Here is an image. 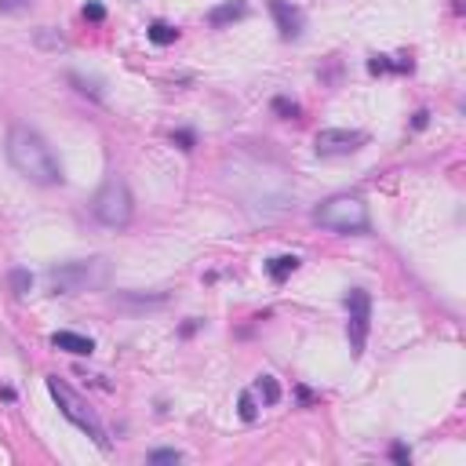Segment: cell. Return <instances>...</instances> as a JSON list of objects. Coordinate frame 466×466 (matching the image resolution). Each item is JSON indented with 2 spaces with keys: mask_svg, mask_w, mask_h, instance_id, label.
<instances>
[{
  "mask_svg": "<svg viewBox=\"0 0 466 466\" xmlns=\"http://www.w3.org/2000/svg\"><path fill=\"white\" fill-rule=\"evenodd\" d=\"M364 132H350V127H325V132H317L313 146L320 157H346L353 150L364 146Z\"/></svg>",
  "mask_w": 466,
  "mask_h": 466,
  "instance_id": "7",
  "label": "cell"
},
{
  "mask_svg": "<svg viewBox=\"0 0 466 466\" xmlns=\"http://www.w3.org/2000/svg\"><path fill=\"white\" fill-rule=\"evenodd\" d=\"M346 310H350V320H346V335H350V350L364 353V343H368V328H372V295L364 288H350L346 292Z\"/></svg>",
  "mask_w": 466,
  "mask_h": 466,
  "instance_id": "6",
  "label": "cell"
},
{
  "mask_svg": "<svg viewBox=\"0 0 466 466\" xmlns=\"http://www.w3.org/2000/svg\"><path fill=\"white\" fill-rule=\"evenodd\" d=\"M368 70H372V73H390V70H397V73H405V70H412V59H401V62H390V59H382V55H375L372 62H368Z\"/></svg>",
  "mask_w": 466,
  "mask_h": 466,
  "instance_id": "15",
  "label": "cell"
},
{
  "mask_svg": "<svg viewBox=\"0 0 466 466\" xmlns=\"http://www.w3.org/2000/svg\"><path fill=\"white\" fill-rule=\"evenodd\" d=\"M295 270H299V255H277V259L266 263V273H270L273 284H284Z\"/></svg>",
  "mask_w": 466,
  "mask_h": 466,
  "instance_id": "11",
  "label": "cell"
},
{
  "mask_svg": "<svg viewBox=\"0 0 466 466\" xmlns=\"http://www.w3.org/2000/svg\"><path fill=\"white\" fill-rule=\"evenodd\" d=\"M8 160L22 179L37 186H59L62 182V164L52 153V146L33 132L29 124H11L8 132Z\"/></svg>",
  "mask_w": 466,
  "mask_h": 466,
  "instance_id": "1",
  "label": "cell"
},
{
  "mask_svg": "<svg viewBox=\"0 0 466 466\" xmlns=\"http://www.w3.org/2000/svg\"><path fill=\"white\" fill-rule=\"evenodd\" d=\"M313 222L320 230H332V233H364L372 226L368 204L357 194H335L328 201H320L313 208Z\"/></svg>",
  "mask_w": 466,
  "mask_h": 466,
  "instance_id": "3",
  "label": "cell"
},
{
  "mask_svg": "<svg viewBox=\"0 0 466 466\" xmlns=\"http://www.w3.org/2000/svg\"><path fill=\"white\" fill-rule=\"evenodd\" d=\"M244 15H248V0H226V4H219V8L208 11V26L222 29V26H230L237 19H244Z\"/></svg>",
  "mask_w": 466,
  "mask_h": 466,
  "instance_id": "10",
  "label": "cell"
},
{
  "mask_svg": "<svg viewBox=\"0 0 466 466\" xmlns=\"http://www.w3.org/2000/svg\"><path fill=\"white\" fill-rule=\"evenodd\" d=\"M37 44L40 47H52V52H66V47H70V40L62 37V33H55V29H37Z\"/></svg>",
  "mask_w": 466,
  "mask_h": 466,
  "instance_id": "17",
  "label": "cell"
},
{
  "mask_svg": "<svg viewBox=\"0 0 466 466\" xmlns=\"http://www.w3.org/2000/svg\"><path fill=\"white\" fill-rule=\"evenodd\" d=\"M171 142H175L179 150H186V153H189V150H194V142H197V139H194V132H186V127H182V132H175V135H171Z\"/></svg>",
  "mask_w": 466,
  "mask_h": 466,
  "instance_id": "23",
  "label": "cell"
},
{
  "mask_svg": "<svg viewBox=\"0 0 466 466\" xmlns=\"http://www.w3.org/2000/svg\"><path fill=\"white\" fill-rule=\"evenodd\" d=\"M273 114H281L284 121H295L299 117V106L292 99H284V95H277V99H273Z\"/></svg>",
  "mask_w": 466,
  "mask_h": 466,
  "instance_id": "19",
  "label": "cell"
},
{
  "mask_svg": "<svg viewBox=\"0 0 466 466\" xmlns=\"http://www.w3.org/2000/svg\"><path fill=\"white\" fill-rule=\"evenodd\" d=\"M117 302H121V306H164L168 295H164V292H157V295H135V292H124V295H117Z\"/></svg>",
  "mask_w": 466,
  "mask_h": 466,
  "instance_id": "14",
  "label": "cell"
},
{
  "mask_svg": "<svg viewBox=\"0 0 466 466\" xmlns=\"http://www.w3.org/2000/svg\"><path fill=\"white\" fill-rule=\"evenodd\" d=\"M66 80H70V84H77V91H80V95H91L95 102H102V91H99V84H95V80L80 77V73H70Z\"/></svg>",
  "mask_w": 466,
  "mask_h": 466,
  "instance_id": "18",
  "label": "cell"
},
{
  "mask_svg": "<svg viewBox=\"0 0 466 466\" xmlns=\"http://www.w3.org/2000/svg\"><path fill=\"white\" fill-rule=\"evenodd\" d=\"M146 463H182V452H175V448H157V452L146 456Z\"/></svg>",
  "mask_w": 466,
  "mask_h": 466,
  "instance_id": "20",
  "label": "cell"
},
{
  "mask_svg": "<svg viewBox=\"0 0 466 466\" xmlns=\"http://www.w3.org/2000/svg\"><path fill=\"white\" fill-rule=\"evenodd\" d=\"M8 284H11L15 295H26L29 288H33V273H29V270H11L8 273Z\"/></svg>",
  "mask_w": 466,
  "mask_h": 466,
  "instance_id": "16",
  "label": "cell"
},
{
  "mask_svg": "<svg viewBox=\"0 0 466 466\" xmlns=\"http://www.w3.org/2000/svg\"><path fill=\"white\" fill-rule=\"evenodd\" d=\"M426 121H430V114H426V109H419V114H415V121H412V127L419 132V127H426Z\"/></svg>",
  "mask_w": 466,
  "mask_h": 466,
  "instance_id": "26",
  "label": "cell"
},
{
  "mask_svg": "<svg viewBox=\"0 0 466 466\" xmlns=\"http://www.w3.org/2000/svg\"><path fill=\"white\" fill-rule=\"evenodd\" d=\"M240 419L244 423H255V415H259V408H255V401H251V394H240Z\"/></svg>",
  "mask_w": 466,
  "mask_h": 466,
  "instance_id": "21",
  "label": "cell"
},
{
  "mask_svg": "<svg viewBox=\"0 0 466 466\" xmlns=\"http://www.w3.org/2000/svg\"><path fill=\"white\" fill-rule=\"evenodd\" d=\"M390 459H394V463H405V466H408V463H412V452H408L405 444H394V448H390Z\"/></svg>",
  "mask_w": 466,
  "mask_h": 466,
  "instance_id": "24",
  "label": "cell"
},
{
  "mask_svg": "<svg viewBox=\"0 0 466 466\" xmlns=\"http://www.w3.org/2000/svg\"><path fill=\"white\" fill-rule=\"evenodd\" d=\"M84 19L88 22H102L106 19V8L99 4V0H88V4H84Z\"/></svg>",
  "mask_w": 466,
  "mask_h": 466,
  "instance_id": "22",
  "label": "cell"
},
{
  "mask_svg": "<svg viewBox=\"0 0 466 466\" xmlns=\"http://www.w3.org/2000/svg\"><path fill=\"white\" fill-rule=\"evenodd\" d=\"M52 346L73 353V357H91L95 353V339H88V335H80V332H55Z\"/></svg>",
  "mask_w": 466,
  "mask_h": 466,
  "instance_id": "9",
  "label": "cell"
},
{
  "mask_svg": "<svg viewBox=\"0 0 466 466\" xmlns=\"http://www.w3.org/2000/svg\"><path fill=\"white\" fill-rule=\"evenodd\" d=\"M26 0H0V11H19Z\"/></svg>",
  "mask_w": 466,
  "mask_h": 466,
  "instance_id": "25",
  "label": "cell"
},
{
  "mask_svg": "<svg viewBox=\"0 0 466 466\" xmlns=\"http://www.w3.org/2000/svg\"><path fill=\"white\" fill-rule=\"evenodd\" d=\"M91 215L102 222L109 230H124L127 222L135 215V204H132V194H127L124 179L117 175H109V179L99 186V194L91 197Z\"/></svg>",
  "mask_w": 466,
  "mask_h": 466,
  "instance_id": "5",
  "label": "cell"
},
{
  "mask_svg": "<svg viewBox=\"0 0 466 466\" xmlns=\"http://www.w3.org/2000/svg\"><path fill=\"white\" fill-rule=\"evenodd\" d=\"M109 281V263L106 259H73L47 270V284L55 295H80V292H95Z\"/></svg>",
  "mask_w": 466,
  "mask_h": 466,
  "instance_id": "4",
  "label": "cell"
},
{
  "mask_svg": "<svg viewBox=\"0 0 466 466\" xmlns=\"http://www.w3.org/2000/svg\"><path fill=\"white\" fill-rule=\"evenodd\" d=\"M255 394L263 397V405H277V401H281V382L273 375H259V379H255Z\"/></svg>",
  "mask_w": 466,
  "mask_h": 466,
  "instance_id": "13",
  "label": "cell"
},
{
  "mask_svg": "<svg viewBox=\"0 0 466 466\" xmlns=\"http://www.w3.org/2000/svg\"><path fill=\"white\" fill-rule=\"evenodd\" d=\"M47 394L55 397V405H59V412L66 415V419L80 430V433H88V437L102 448V452H109V437H106V426H102V419L95 415V408L88 405L84 397H80L70 382H62L59 375H47Z\"/></svg>",
  "mask_w": 466,
  "mask_h": 466,
  "instance_id": "2",
  "label": "cell"
},
{
  "mask_svg": "<svg viewBox=\"0 0 466 466\" xmlns=\"http://www.w3.org/2000/svg\"><path fill=\"white\" fill-rule=\"evenodd\" d=\"M266 4H270V15H273V22H277L281 37L295 40L302 33V11L292 4V0H266Z\"/></svg>",
  "mask_w": 466,
  "mask_h": 466,
  "instance_id": "8",
  "label": "cell"
},
{
  "mask_svg": "<svg viewBox=\"0 0 466 466\" xmlns=\"http://www.w3.org/2000/svg\"><path fill=\"white\" fill-rule=\"evenodd\" d=\"M146 37L157 44V47H168V44H175V40H179V29H175V26H168V22H150V29H146Z\"/></svg>",
  "mask_w": 466,
  "mask_h": 466,
  "instance_id": "12",
  "label": "cell"
}]
</instances>
